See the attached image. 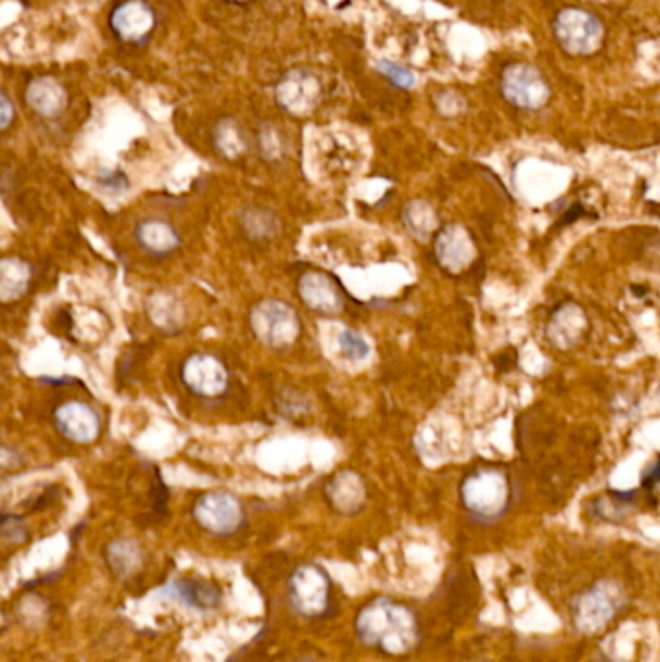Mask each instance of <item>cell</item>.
Wrapping results in <instances>:
<instances>
[{
    "mask_svg": "<svg viewBox=\"0 0 660 662\" xmlns=\"http://www.w3.org/2000/svg\"><path fill=\"white\" fill-rule=\"evenodd\" d=\"M360 639L388 655L409 653L417 645V620L413 612L391 601H374L360 610L357 618Z\"/></svg>",
    "mask_w": 660,
    "mask_h": 662,
    "instance_id": "6da1fadb",
    "label": "cell"
},
{
    "mask_svg": "<svg viewBox=\"0 0 660 662\" xmlns=\"http://www.w3.org/2000/svg\"><path fill=\"white\" fill-rule=\"evenodd\" d=\"M461 500L480 519H496L510 508V477L500 469H477L463 482Z\"/></svg>",
    "mask_w": 660,
    "mask_h": 662,
    "instance_id": "7a4b0ae2",
    "label": "cell"
},
{
    "mask_svg": "<svg viewBox=\"0 0 660 662\" xmlns=\"http://www.w3.org/2000/svg\"><path fill=\"white\" fill-rule=\"evenodd\" d=\"M250 326L256 337L273 349H287L299 339V316L287 302L270 299L256 304L250 314Z\"/></svg>",
    "mask_w": 660,
    "mask_h": 662,
    "instance_id": "3957f363",
    "label": "cell"
},
{
    "mask_svg": "<svg viewBox=\"0 0 660 662\" xmlns=\"http://www.w3.org/2000/svg\"><path fill=\"white\" fill-rule=\"evenodd\" d=\"M554 35L570 55H591L604 39V28L591 12L564 8L554 20Z\"/></svg>",
    "mask_w": 660,
    "mask_h": 662,
    "instance_id": "277c9868",
    "label": "cell"
},
{
    "mask_svg": "<svg viewBox=\"0 0 660 662\" xmlns=\"http://www.w3.org/2000/svg\"><path fill=\"white\" fill-rule=\"evenodd\" d=\"M502 93L513 107L523 111L542 109L550 99V86L531 64L515 62L502 74Z\"/></svg>",
    "mask_w": 660,
    "mask_h": 662,
    "instance_id": "5b68a950",
    "label": "cell"
},
{
    "mask_svg": "<svg viewBox=\"0 0 660 662\" xmlns=\"http://www.w3.org/2000/svg\"><path fill=\"white\" fill-rule=\"evenodd\" d=\"M624 593L612 581H600L593 589L583 593L573 604L575 626L581 632L593 633L604 628L622 606Z\"/></svg>",
    "mask_w": 660,
    "mask_h": 662,
    "instance_id": "8992f818",
    "label": "cell"
},
{
    "mask_svg": "<svg viewBox=\"0 0 660 662\" xmlns=\"http://www.w3.org/2000/svg\"><path fill=\"white\" fill-rule=\"evenodd\" d=\"M289 597L293 608L302 616L306 618L322 616L330 604L328 575L316 566H302L291 577Z\"/></svg>",
    "mask_w": 660,
    "mask_h": 662,
    "instance_id": "52a82bcc",
    "label": "cell"
},
{
    "mask_svg": "<svg viewBox=\"0 0 660 662\" xmlns=\"http://www.w3.org/2000/svg\"><path fill=\"white\" fill-rule=\"evenodd\" d=\"M196 521L213 535L227 537L239 531L244 519L239 500L229 492H208L194 506Z\"/></svg>",
    "mask_w": 660,
    "mask_h": 662,
    "instance_id": "ba28073f",
    "label": "cell"
},
{
    "mask_svg": "<svg viewBox=\"0 0 660 662\" xmlns=\"http://www.w3.org/2000/svg\"><path fill=\"white\" fill-rule=\"evenodd\" d=\"M182 382L202 397H217L227 390L229 374L225 364L208 353L192 355L182 366Z\"/></svg>",
    "mask_w": 660,
    "mask_h": 662,
    "instance_id": "9c48e42d",
    "label": "cell"
},
{
    "mask_svg": "<svg viewBox=\"0 0 660 662\" xmlns=\"http://www.w3.org/2000/svg\"><path fill=\"white\" fill-rule=\"evenodd\" d=\"M275 97L289 115L304 117L314 111L320 99V82L308 70H293L281 78Z\"/></svg>",
    "mask_w": 660,
    "mask_h": 662,
    "instance_id": "30bf717a",
    "label": "cell"
},
{
    "mask_svg": "<svg viewBox=\"0 0 660 662\" xmlns=\"http://www.w3.org/2000/svg\"><path fill=\"white\" fill-rule=\"evenodd\" d=\"M299 295L310 310L324 316H335L345 308V297L339 285L322 271H306L300 277Z\"/></svg>",
    "mask_w": 660,
    "mask_h": 662,
    "instance_id": "8fae6325",
    "label": "cell"
},
{
    "mask_svg": "<svg viewBox=\"0 0 660 662\" xmlns=\"http://www.w3.org/2000/svg\"><path fill=\"white\" fill-rule=\"evenodd\" d=\"M436 260L444 270L457 273L463 271L475 260V244L465 227L451 223L446 225L434 241Z\"/></svg>",
    "mask_w": 660,
    "mask_h": 662,
    "instance_id": "7c38bea8",
    "label": "cell"
},
{
    "mask_svg": "<svg viewBox=\"0 0 660 662\" xmlns=\"http://www.w3.org/2000/svg\"><path fill=\"white\" fill-rule=\"evenodd\" d=\"M55 422L60 434L76 444H90L99 436L101 422L88 403L68 401L60 405L55 413Z\"/></svg>",
    "mask_w": 660,
    "mask_h": 662,
    "instance_id": "4fadbf2b",
    "label": "cell"
},
{
    "mask_svg": "<svg viewBox=\"0 0 660 662\" xmlns=\"http://www.w3.org/2000/svg\"><path fill=\"white\" fill-rule=\"evenodd\" d=\"M153 22V10L144 0H126L111 16L113 30L124 41L144 39L153 28Z\"/></svg>",
    "mask_w": 660,
    "mask_h": 662,
    "instance_id": "5bb4252c",
    "label": "cell"
},
{
    "mask_svg": "<svg viewBox=\"0 0 660 662\" xmlns=\"http://www.w3.org/2000/svg\"><path fill=\"white\" fill-rule=\"evenodd\" d=\"M585 314L577 304H564L548 326V337L560 347V349H571L577 341H581L585 333Z\"/></svg>",
    "mask_w": 660,
    "mask_h": 662,
    "instance_id": "9a60e30c",
    "label": "cell"
},
{
    "mask_svg": "<svg viewBox=\"0 0 660 662\" xmlns=\"http://www.w3.org/2000/svg\"><path fill=\"white\" fill-rule=\"evenodd\" d=\"M31 109L41 117H57L66 107V91L55 78L33 80L26 93Z\"/></svg>",
    "mask_w": 660,
    "mask_h": 662,
    "instance_id": "2e32d148",
    "label": "cell"
},
{
    "mask_svg": "<svg viewBox=\"0 0 660 662\" xmlns=\"http://www.w3.org/2000/svg\"><path fill=\"white\" fill-rule=\"evenodd\" d=\"M165 593L173 599H177L180 604L198 608V610H208L217 606L219 602V591L215 585H210L206 581H196V579H180L171 585H167Z\"/></svg>",
    "mask_w": 660,
    "mask_h": 662,
    "instance_id": "e0dca14e",
    "label": "cell"
},
{
    "mask_svg": "<svg viewBox=\"0 0 660 662\" xmlns=\"http://www.w3.org/2000/svg\"><path fill=\"white\" fill-rule=\"evenodd\" d=\"M136 239L151 254L163 256L173 252L179 246V233L175 231L173 225L161 219H148L142 221L136 229Z\"/></svg>",
    "mask_w": 660,
    "mask_h": 662,
    "instance_id": "ac0fdd59",
    "label": "cell"
},
{
    "mask_svg": "<svg viewBox=\"0 0 660 662\" xmlns=\"http://www.w3.org/2000/svg\"><path fill=\"white\" fill-rule=\"evenodd\" d=\"M328 498L333 508L339 512H357L364 502V486L360 482L359 475L351 471L339 473L328 486Z\"/></svg>",
    "mask_w": 660,
    "mask_h": 662,
    "instance_id": "d6986e66",
    "label": "cell"
},
{
    "mask_svg": "<svg viewBox=\"0 0 660 662\" xmlns=\"http://www.w3.org/2000/svg\"><path fill=\"white\" fill-rule=\"evenodd\" d=\"M30 266L20 258H4L0 262V299L14 301L28 291L30 285Z\"/></svg>",
    "mask_w": 660,
    "mask_h": 662,
    "instance_id": "ffe728a7",
    "label": "cell"
},
{
    "mask_svg": "<svg viewBox=\"0 0 660 662\" xmlns=\"http://www.w3.org/2000/svg\"><path fill=\"white\" fill-rule=\"evenodd\" d=\"M142 550L138 542L119 539L107 546V564L119 579H128L142 568Z\"/></svg>",
    "mask_w": 660,
    "mask_h": 662,
    "instance_id": "44dd1931",
    "label": "cell"
},
{
    "mask_svg": "<svg viewBox=\"0 0 660 662\" xmlns=\"http://www.w3.org/2000/svg\"><path fill=\"white\" fill-rule=\"evenodd\" d=\"M401 217H403V223H405L407 231L419 241L430 239V235L438 227L436 211L430 204H426L422 200H415V202L407 204Z\"/></svg>",
    "mask_w": 660,
    "mask_h": 662,
    "instance_id": "7402d4cb",
    "label": "cell"
},
{
    "mask_svg": "<svg viewBox=\"0 0 660 662\" xmlns=\"http://www.w3.org/2000/svg\"><path fill=\"white\" fill-rule=\"evenodd\" d=\"M148 312H150L151 322L163 330H177L184 320L180 302L165 293L151 297L148 302Z\"/></svg>",
    "mask_w": 660,
    "mask_h": 662,
    "instance_id": "603a6c76",
    "label": "cell"
},
{
    "mask_svg": "<svg viewBox=\"0 0 660 662\" xmlns=\"http://www.w3.org/2000/svg\"><path fill=\"white\" fill-rule=\"evenodd\" d=\"M337 347H339L341 357L349 362L366 361L372 355V347H370L368 339L355 330L339 331Z\"/></svg>",
    "mask_w": 660,
    "mask_h": 662,
    "instance_id": "cb8c5ba5",
    "label": "cell"
},
{
    "mask_svg": "<svg viewBox=\"0 0 660 662\" xmlns=\"http://www.w3.org/2000/svg\"><path fill=\"white\" fill-rule=\"evenodd\" d=\"M215 146L227 157H237L244 150V140L233 122H223L215 130Z\"/></svg>",
    "mask_w": 660,
    "mask_h": 662,
    "instance_id": "d4e9b609",
    "label": "cell"
},
{
    "mask_svg": "<svg viewBox=\"0 0 660 662\" xmlns=\"http://www.w3.org/2000/svg\"><path fill=\"white\" fill-rule=\"evenodd\" d=\"M378 68L386 74V78H390L391 82L399 88H411L415 84V76L411 70L397 66L393 62L382 61L378 64Z\"/></svg>",
    "mask_w": 660,
    "mask_h": 662,
    "instance_id": "484cf974",
    "label": "cell"
},
{
    "mask_svg": "<svg viewBox=\"0 0 660 662\" xmlns=\"http://www.w3.org/2000/svg\"><path fill=\"white\" fill-rule=\"evenodd\" d=\"M12 117H14V109H12V103H10L8 95H6V93H2V97H0V128H2V130H6V128L10 126Z\"/></svg>",
    "mask_w": 660,
    "mask_h": 662,
    "instance_id": "4316f807",
    "label": "cell"
},
{
    "mask_svg": "<svg viewBox=\"0 0 660 662\" xmlns=\"http://www.w3.org/2000/svg\"><path fill=\"white\" fill-rule=\"evenodd\" d=\"M99 182L103 184L105 190H117L119 192L122 188H126V179L122 175H115V173H107L105 177L99 179Z\"/></svg>",
    "mask_w": 660,
    "mask_h": 662,
    "instance_id": "83f0119b",
    "label": "cell"
},
{
    "mask_svg": "<svg viewBox=\"0 0 660 662\" xmlns=\"http://www.w3.org/2000/svg\"><path fill=\"white\" fill-rule=\"evenodd\" d=\"M235 2H242V0H235Z\"/></svg>",
    "mask_w": 660,
    "mask_h": 662,
    "instance_id": "f1b7e54d",
    "label": "cell"
}]
</instances>
